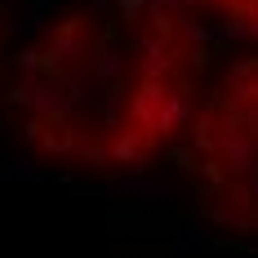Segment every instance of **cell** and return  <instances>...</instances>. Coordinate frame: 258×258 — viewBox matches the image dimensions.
Masks as SVG:
<instances>
[{
    "label": "cell",
    "mask_w": 258,
    "mask_h": 258,
    "mask_svg": "<svg viewBox=\"0 0 258 258\" xmlns=\"http://www.w3.org/2000/svg\"><path fill=\"white\" fill-rule=\"evenodd\" d=\"M174 53H178L174 36L152 31V36H138V40L129 45V67L138 72V80H169V76H174V67H178Z\"/></svg>",
    "instance_id": "obj_1"
},
{
    "label": "cell",
    "mask_w": 258,
    "mask_h": 258,
    "mask_svg": "<svg viewBox=\"0 0 258 258\" xmlns=\"http://www.w3.org/2000/svg\"><path fill=\"white\" fill-rule=\"evenodd\" d=\"M209 249V223L205 218H196V223H182L178 232H174V254L178 258H196Z\"/></svg>",
    "instance_id": "obj_4"
},
{
    "label": "cell",
    "mask_w": 258,
    "mask_h": 258,
    "mask_svg": "<svg viewBox=\"0 0 258 258\" xmlns=\"http://www.w3.org/2000/svg\"><path fill=\"white\" fill-rule=\"evenodd\" d=\"M187 120H191V89L174 80L169 98H165V107H160V116H156V138H169V134H178V129H187Z\"/></svg>",
    "instance_id": "obj_3"
},
{
    "label": "cell",
    "mask_w": 258,
    "mask_h": 258,
    "mask_svg": "<svg viewBox=\"0 0 258 258\" xmlns=\"http://www.w3.org/2000/svg\"><path fill=\"white\" fill-rule=\"evenodd\" d=\"M5 178H9V182H14V178H40V169H36L31 160H14V165L5 169Z\"/></svg>",
    "instance_id": "obj_5"
},
{
    "label": "cell",
    "mask_w": 258,
    "mask_h": 258,
    "mask_svg": "<svg viewBox=\"0 0 258 258\" xmlns=\"http://www.w3.org/2000/svg\"><path fill=\"white\" fill-rule=\"evenodd\" d=\"M152 134L138 125H116L111 129V143H107V152H111V165H120V169H129V165H147L152 160Z\"/></svg>",
    "instance_id": "obj_2"
}]
</instances>
